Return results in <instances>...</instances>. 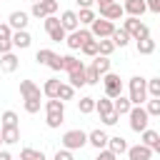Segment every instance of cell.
<instances>
[{"mask_svg":"<svg viewBox=\"0 0 160 160\" xmlns=\"http://www.w3.org/2000/svg\"><path fill=\"white\" fill-rule=\"evenodd\" d=\"M48 68H52L55 72H60L62 70V55H52V60L48 62Z\"/></svg>","mask_w":160,"mask_h":160,"instance_id":"obj_44","label":"cell"},{"mask_svg":"<svg viewBox=\"0 0 160 160\" xmlns=\"http://www.w3.org/2000/svg\"><path fill=\"white\" fill-rule=\"evenodd\" d=\"M145 98H148V90H145V78H140V75H135V78H130V105H142L145 102Z\"/></svg>","mask_w":160,"mask_h":160,"instance_id":"obj_3","label":"cell"},{"mask_svg":"<svg viewBox=\"0 0 160 160\" xmlns=\"http://www.w3.org/2000/svg\"><path fill=\"white\" fill-rule=\"evenodd\" d=\"M92 70L102 78L105 72H110V60H108V58H102V55H95V60H92Z\"/></svg>","mask_w":160,"mask_h":160,"instance_id":"obj_24","label":"cell"},{"mask_svg":"<svg viewBox=\"0 0 160 160\" xmlns=\"http://www.w3.org/2000/svg\"><path fill=\"white\" fill-rule=\"evenodd\" d=\"M32 2H40V0H32Z\"/></svg>","mask_w":160,"mask_h":160,"instance_id":"obj_54","label":"cell"},{"mask_svg":"<svg viewBox=\"0 0 160 160\" xmlns=\"http://www.w3.org/2000/svg\"><path fill=\"white\" fill-rule=\"evenodd\" d=\"M95 160H118V155H112V152L105 148V150H98V158H95Z\"/></svg>","mask_w":160,"mask_h":160,"instance_id":"obj_46","label":"cell"},{"mask_svg":"<svg viewBox=\"0 0 160 160\" xmlns=\"http://www.w3.org/2000/svg\"><path fill=\"white\" fill-rule=\"evenodd\" d=\"M0 160H12V158H10V152H8V150H0Z\"/></svg>","mask_w":160,"mask_h":160,"instance_id":"obj_52","label":"cell"},{"mask_svg":"<svg viewBox=\"0 0 160 160\" xmlns=\"http://www.w3.org/2000/svg\"><path fill=\"white\" fill-rule=\"evenodd\" d=\"M145 112H148L150 118H158V115H160V98H152V100H148V108H145Z\"/></svg>","mask_w":160,"mask_h":160,"instance_id":"obj_39","label":"cell"},{"mask_svg":"<svg viewBox=\"0 0 160 160\" xmlns=\"http://www.w3.org/2000/svg\"><path fill=\"white\" fill-rule=\"evenodd\" d=\"M72 95H75V88L72 85H68V82H60V90H58V100H72Z\"/></svg>","mask_w":160,"mask_h":160,"instance_id":"obj_33","label":"cell"},{"mask_svg":"<svg viewBox=\"0 0 160 160\" xmlns=\"http://www.w3.org/2000/svg\"><path fill=\"white\" fill-rule=\"evenodd\" d=\"M78 68H82V60H78V58H72V55H62V70L72 72V70H78Z\"/></svg>","mask_w":160,"mask_h":160,"instance_id":"obj_29","label":"cell"},{"mask_svg":"<svg viewBox=\"0 0 160 160\" xmlns=\"http://www.w3.org/2000/svg\"><path fill=\"white\" fill-rule=\"evenodd\" d=\"M100 18H102V20H110V22H112V20H120V18H122V5H120V2L102 5V8H100Z\"/></svg>","mask_w":160,"mask_h":160,"instance_id":"obj_10","label":"cell"},{"mask_svg":"<svg viewBox=\"0 0 160 160\" xmlns=\"http://www.w3.org/2000/svg\"><path fill=\"white\" fill-rule=\"evenodd\" d=\"M20 160H45V155H42V150H32V148H25V150L20 152Z\"/></svg>","mask_w":160,"mask_h":160,"instance_id":"obj_36","label":"cell"},{"mask_svg":"<svg viewBox=\"0 0 160 160\" xmlns=\"http://www.w3.org/2000/svg\"><path fill=\"white\" fill-rule=\"evenodd\" d=\"M95 110L100 112V120H105L108 115H112L115 110H112V100L110 98H100V100H95Z\"/></svg>","mask_w":160,"mask_h":160,"instance_id":"obj_20","label":"cell"},{"mask_svg":"<svg viewBox=\"0 0 160 160\" xmlns=\"http://www.w3.org/2000/svg\"><path fill=\"white\" fill-rule=\"evenodd\" d=\"M40 5L45 10V15H55L58 12V0H40Z\"/></svg>","mask_w":160,"mask_h":160,"instance_id":"obj_43","label":"cell"},{"mask_svg":"<svg viewBox=\"0 0 160 160\" xmlns=\"http://www.w3.org/2000/svg\"><path fill=\"white\" fill-rule=\"evenodd\" d=\"M92 2H95V0H78L80 10H90V8H92Z\"/></svg>","mask_w":160,"mask_h":160,"instance_id":"obj_51","label":"cell"},{"mask_svg":"<svg viewBox=\"0 0 160 160\" xmlns=\"http://www.w3.org/2000/svg\"><path fill=\"white\" fill-rule=\"evenodd\" d=\"M80 50H82V52H85L88 58H95V55H98V40L92 38V40L82 42V45H80Z\"/></svg>","mask_w":160,"mask_h":160,"instance_id":"obj_37","label":"cell"},{"mask_svg":"<svg viewBox=\"0 0 160 160\" xmlns=\"http://www.w3.org/2000/svg\"><path fill=\"white\" fill-rule=\"evenodd\" d=\"M145 90L150 98H160V78H152V80H145Z\"/></svg>","mask_w":160,"mask_h":160,"instance_id":"obj_32","label":"cell"},{"mask_svg":"<svg viewBox=\"0 0 160 160\" xmlns=\"http://www.w3.org/2000/svg\"><path fill=\"white\" fill-rule=\"evenodd\" d=\"M78 110H80L82 115H90V112H95V98H80V102H78Z\"/></svg>","mask_w":160,"mask_h":160,"instance_id":"obj_30","label":"cell"},{"mask_svg":"<svg viewBox=\"0 0 160 160\" xmlns=\"http://www.w3.org/2000/svg\"><path fill=\"white\" fill-rule=\"evenodd\" d=\"M68 85H72V88H82V85H88L85 82V65L82 68H78V70H72V72H68Z\"/></svg>","mask_w":160,"mask_h":160,"instance_id":"obj_21","label":"cell"},{"mask_svg":"<svg viewBox=\"0 0 160 160\" xmlns=\"http://www.w3.org/2000/svg\"><path fill=\"white\" fill-rule=\"evenodd\" d=\"M0 138H2V142L12 145L20 140V128H0Z\"/></svg>","mask_w":160,"mask_h":160,"instance_id":"obj_22","label":"cell"},{"mask_svg":"<svg viewBox=\"0 0 160 160\" xmlns=\"http://www.w3.org/2000/svg\"><path fill=\"white\" fill-rule=\"evenodd\" d=\"M128 115H130V130H132V132H142V130H148L150 115L145 112V108H142V105H132Z\"/></svg>","mask_w":160,"mask_h":160,"instance_id":"obj_2","label":"cell"},{"mask_svg":"<svg viewBox=\"0 0 160 160\" xmlns=\"http://www.w3.org/2000/svg\"><path fill=\"white\" fill-rule=\"evenodd\" d=\"M110 40H112V45H115V48H125V45L130 42V35H128L122 28H120V30L115 28V30H112V35H110Z\"/></svg>","mask_w":160,"mask_h":160,"instance_id":"obj_23","label":"cell"},{"mask_svg":"<svg viewBox=\"0 0 160 160\" xmlns=\"http://www.w3.org/2000/svg\"><path fill=\"white\" fill-rule=\"evenodd\" d=\"M30 12H32V18H40V20H45V18H48L40 2H32V10H30Z\"/></svg>","mask_w":160,"mask_h":160,"instance_id":"obj_45","label":"cell"},{"mask_svg":"<svg viewBox=\"0 0 160 160\" xmlns=\"http://www.w3.org/2000/svg\"><path fill=\"white\" fill-rule=\"evenodd\" d=\"M122 30L130 35V40H142V38H150V28L140 20V18H128L122 22Z\"/></svg>","mask_w":160,"mask_h":160,"instance_id":"obj_1","label":"cell"},{"mask_svg":"<svg viewBox=\"0 0 160 160\" xmlns=\"http://www.w3.org/2000/svg\"><path fill=\"white\" fill-rule=\"evenodd\" d=\"M58 20H60V28H62L65 32H75V30L80 28V22H78V12H75V10H65Z\"/></svg>","mask_w":160,"mask_h":160,"instance_id":"obj_9","label":"cell"},{"mask_svg":"<svg viewBox=\"0 0 160 160\" xmlns=\"http://www.w3.org/2000/svg\"><path fill=\"white\" fill-rule=\"evenodd\" d=\"M100 80H102V85H105V98L115 100L118 95H122V82H120V75H118V72H105Z\"/></svg>","mask_w":160,"mask_h":160,"instance_id":"obj_4","label":"cell"},{"mask_svg":"<svg viewBox=\"0 0 160 160\" xmlns=\"http://www.w3.org/2000/svg\"><path fill=\"white\" fill-rule=\"evenodd\" d=\"M85 82H88V85H98V82H100V75L92 70V65L85 68Z\"/></svg>","mask_w":160,"mask_h":160,"instance_id":"obj_41","label":"cell"},{"mask_svg":"<svg viewBox=\"0 0 160 160\" xmlns=\"http://www.w3.org/2000/svg\"><path fill=\"white\" fill-rule=\"evenodd\" d=\"M55 160H72V152L62 148V150H58V152H55Z\"/></svg>","mask_w":160,"mask_h":160,"instance_id":"obj_49","label":"cell"},{"mask_svg":"<svg viewBox=\"0 0 160 160\" xmlns=\"http://www.w3.org/2000/svg\"><path fill=\"white\" fill-rule=\"evenodd\" d=\"M0 128H18V112L15 110H5L0 115Z\"/></svg>","mask_w":160,"mask_h":160,"instance_id":"obj_27","label":"cell"},{"mask_svg":"<svg viewBox=\"0 0 160 160\" xmlns=\"http://www.w3.org/2000/svg\"><path fill=\"white\" fill-rule=\"evenodd\" d=\"M115 50V45H112V40H98V55H102V58H110V52Z\"/></svg>","mask_w":160,"mask_h":160,"instance_id":"obj_31","label":"cell"},{"mask_svg":"<svg viewBox=\"0 0 160 160\" xmlns=\"http://www.w3.org/2000/svg\"><path fill=\"white\" fill-rule=\"evenodd\" d=\"M130 108H132V105H130V100H128V98H122V95H118V98L112 100V110H115L118 115H128V112H130Z\"/></svg>","mask_w":160,"mask_h":160,"instance_id":"obj_26","label":"cell"},{"mask_svg":"<svg viewBox=\"0 0 160 160\" xmlns=\"http://www.w3.org/2000/svg\"><path fill=\"white\" fill-rule=\"evenodd\" d=\"M128 158H130V160H150V158H152V150L145 148L142 142H138V145L128 148Z\"/></svg>","mask_w":160,"mask_h":160,"instance_id":"obj_15","label":"cell"},{"mask_svg":"<svg viewBox=\"0 0 160 160\" xmlns=\"http://www.w3.org/2000/svg\"><path fill=\"white\" fill-rule=\"evenodd\" d=\"M88 142H90L92 148H98V150H105V148H108V132H105V130H92V132L88 135Z\"/></svg>","mask_w":160,"mask_h":160,"instance_id":"obj_17","label":"cell"},{"mask_svg":"<svg viewBox=\"0 0 160 160\" xmlns=\"http://www.w3.org/2000/svg\"><path fill=\"white\" fill-rule=\"evenodd\" d=\"M45 30H48V35H50V40L52 42H60V40H65V30L60 28V20L55 18V15H48L45 18Z\"/></svg>","mask_w":160,"mask_h":160,"instance_id":"obj_7","label":"cell"},{"mask_svg":"<svg viewBox=\"0 0 160 160\" xmlns=\"http://www.w3.org/2000/svg\"><path fill=\"white\" fill-rule=\"evenodd\" d=\"M145 8L150 12H160V0H145Z\"/></svg>","mask_w":160,"mask_h":160,"instance_id":"obj_48","label":"cell"},{"mask_svg":"<svg viewBox=\"0 0 160 160\" xmlns=\"http://www.w3.org/2000/svg\"><path fill=\"white\" fill-rule=\"evenodd\" d=\"M38 110H40V100H38V98H25V112L32 115V112H38Z\"/></svg>","mask_w":160,"mask_h":160,"instance_id":"obj_42","label":"cell"},{"mask_svg":"<svg viewBox=\"0 0 160 160\" xmlns=\"http://www.w3.org/2000/svg\"><path fill=\"white\" fill-rule=\"evenodd\" d=\"M0 70L2 72H15L18 70V55H12V52L0 55Z\"/></svg>","mask_w":160,"mask_h":160,"instance_id":"obj_19","label":"cell"},{"mask_svg":"<svg viewBox=\"0 0 160 160\" xmlns=\"http://www.w3.org/2000/svg\"><path fill=\"white\" fill-rule=\"evenodd\" d=\"M10 42H12V48H20V50H25V48H30L32 38H30V32H28V30H15V32L10 35Z\"/></svg>","mask_w":160,"mask_h":160,"instance_id":"obj_14","label":"cell"},{"mask_svg":"<svg viewBox=\"0 0 160 160\" xmlns=\"http://www.w3.org/2000/svg\"><path fill=\"white\" fill-rule=\"evenodd\" d=\"M20 95H22V100H25V98H38V100H40L42 90H40L32 80H20Z\"/></svg>","mask_w":160,"mask_h":160,"instance_id":"obj_16","label":"cell"},{"mask_svg":"<svg viewBox=\"0 0 160 160\" xmlns=\"http://www.w3.org/2000/svg\"><path fill=\"white\" fill-rule=\"evenodd\" d=\"M10 35H12V30L8 28V22H0V40H10Z\"/></svg>","mask_w":160,"mask_h":160,"instance_id":"obj_47","label":"cell"},{"mask_svg":"<svg viewBox=\"0 0 160 160\" xmlns=\"http://www.w3.org/2000/svg\"><path fill=\"white\" fill-rule=\"evenodd\" d=\"M145 148H150L152 152H160V132H155V130H142V140H140Z\"/></svg>","mask_w":160,"mask_h":160,"instance_id":"obj_11","label":"cell"},{"mask_svg":"<svg viewBox=\"0 0 160 160\" xmlns=\"http://www.w3.org/2000/svg\"><path fill=\"white\" fill-rule=\"evenodd\" d=\"M58 90H60V80L58 78L45 80V85H42V95L45 98H58Z\"/></svg>","mask_w":160,"mask_h":160,"instance_id":"obj_25","label":"cell"},{"mask_svg":"<svg viewBox=\"0 0 160 160\" xmlns=\"http://www.w3.org/2000/svg\"><path fill=\"white\" fill-rule=\"evenodd\" d=\"M45 112H65V102L58 100V98H50L45 102Z\"/></svg>","mask_w":160,"mask_h":160,"instance_id":"obj_34","label":"cell"},{"mask_svg":"<svg viewBox=\"0 0 160 160\" xmlns=\"http://www.w3.org/2000/svg\"><path fill=\"white\" fill-rule=\"evenodd\" d=\"M62 120H65V112H48V118H45L48 128H60Z\"/></svg>","mask_w":160,"mask_h":160,"instance_id":"obj_38","label":"cell"},{"mask_svg":"<svg viewBox=\"0 0 160 160\" xmlns=\"http://www.w3.org/2000/svg\"><path fill=\"white\" fill-rule=\"evenodd\" d=\"M95 2H98V5L102 8V5H110V2H115V0H95Z\"/></svg>","mask_w":160,"mask_h":160,"instance_id":"obj_53","label":"cell"},{"mask_svg":"<svg viewBox=\"0 0 160 160\" xmlns=\"http://www.w3.org/2000/svg\"><path fill=\"white\" fill-rule=\"evenodd\" d=\"M92 20H95V12H92V10H80V12H78V22H80V25H90Z\"/></svg>","mask_w":160,"mask_h":160,"instance_id":"obj_40","label":"cell"},{"mask_svg":"<svg viewBox=\"0 0 160 160\" xmlns=\"http://www.w3.org/2000/svg\"><path fill=\"white\" fill-rule=\"evenodd\" d=\"M82 145H88V132H82V130H68L65 135H62V148L65 150H80Z\"/></svg>","mask_w":160,"mask_h":160,"instance_id":"obj_5","label":"cell"},{"mask_svg":"<svg viewBox=\"0 0 160 160\" xmlns=\"http://www.w3.org/2000/svg\"><path fill=\"white\" fill-rule=\"evenodd\" d=\"M52 55H55V52H52L50 48H40V50L35 52V60H38L40 65H48V62L52 60Z\"/></svg>","mask_w":160,"mask_h":160,"instance_id":"obj_35","label":"cell"},{"mask_svg":"<svg viewBox=\"0 0 160 160\" xmlns=\"http://www.w3.org/2000/svg\"><path fill=\"white\" fill-rule=\"evenodd\" d=\"M88 40H92V35H90V30H75V32H70V35H65V42H68V48L70 50H80V45L82 42H88Z\"/></svg>","mask_w":160,"mask_h":160,"instance_id":"obj_8","label":"cell"},{"mask_svg":"<svg viewBox=\"0 0 160 160\" xmlns=\"http://www.w3.org/2000/svg\"><path fill=\"white\" fill-rule=\"evenodd\" d=\"M112 30H115V25H112L110 20L95 18V20L90 22V35H92V38H100V40H105V38H110V35H112Z\"/></svg>","mask_w":160,"mask_h":160,"instance_id":"obj_6","label":"cell"},{"mask_svg":"<svg viewBox=\"0 0 160 160\" xmlns=\"http://www.w3.org/2000/svg\"><path fill=\"white\" fill-rule=\"evenodd\" d=\"M108 150H110L112 155H125V152H128V142H125V138H120V135L108 138Z\"/></svg>","mask_w":160,"mask_h":160,"instance_id":"obj_18","label":"cell"},{"mask_svg":"<svg viewBox=\"0 0 160 160\" xmlns=\"http://www.w3.org/2000/svg\"><path fill=\"white\" fill-rule=\"evenodd\" d=\"M145 10H148L145 8V0H125L122 2V12H128L130 18H140Z\"/></svg>","mask_w":160,"mask_h":160,"instance_id":"obj_12","label":"cell"},{"mask_svg":"<svg viewBox=\"0 0 160 160\" xmlns=\"http://www.w3.org/2000/svg\"><path fill=\"white\" fill-rule=\"evenodd\" d=\"M138 52H140V55H152V52H155V40H152V38L138 40Z\"/></svg>","mask_w":160,"mask_h":160,"instance_id":"obj_28","label":"cell"},{"mask_svg":"<svg viewBox=\"0 0 160 160\" xmlns=\"http://www.w3.org/2000/svg\"><path fill=\"white\" fill-rule=\"evenodd\" d=\"M12 50V42L10 40H0V55H5V52H10Z\"/></svg>","mask_w":160,"mask_h":160,"instance_id":"obj_50","label":"cell"},{"mask_svg":"<svg viewBox=\"0 0 160 160\" xmlns=\"http://www.w3.org/2000/svg\"><path fill=\"white\" fill-rule=\"evenodd\" d=\"M25 25H28V15L22 12V10H15V12H10V18H8V28L15 32V30H25Z\"/></svg>","mask_w":160,"mask_h":160,"instance_id":"obj_13","label":"cell"},{"mask_svg":"<svg viewBox=\"0 0 160 160\" xmlns=\"http://www.w3.org/2000/svg\"><path fill=\"white\" fill-rule=\"evenodd\" d=\"M0 145H2V138H0Z\"/></svg>","mask_w":160,"mask_h":160,"instance_id":"obj_55","label":"cell"}]
</instances>
